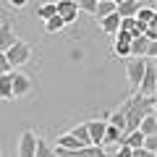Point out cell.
I'll return each instance as SVG.
<instances>
[{
	"mask_svg": "<svg viewBox=\"0 0 157 157\" xmlns=\"http://www.w3.org/2000/svg\"><path fill=\"white\" fill-rule=\"evenodd\" d=\"M37 16L42 18V21H47V18L55 16V3H42V6L37 8Z\"/></svg>",
	"mask_w": 157,
	"mask_h": 157,
	"instance_id": "23",
	"label": "cell"
},
{
	"mask_svg": "<svg viewBox=\"0 0 157 157\" xmlns=\"http://www.w3.org/2000/svg\"><path fill=\"white\" fill-rule=\"evenodd\" d=\"M97 21H100V29H102V32H107V34H115L118 26H121V16H118V13H110V16L97 18Z\"/></svg>",
	"mask_w": 157,
	"mask_h": 157,
	"instance_id": "13",
	"label": "cell"
},
{
	"mask_svg": "<svg viewBox=\"0 0 157 157\" xmlns=\"http://www.w3.org/2000/svg\"><path fill=\"white\" fill-rule=\"evenodd\" d=\"M97 3H102V0H97Z\"/></svg>",
	"mask_w": 157,
	"mask_h": 157,
	"instance_id": "33",
	"label": "cell"
},
{
	"mask_svg": "<svg viewBox=\"0 0 157 157\" xmlns=\"http://www.w3.org/2000/svg\"><path fill=\"white\" fill-rule=\"evenodd\" d=\"M115 157H131V147H126V144H118Z\"/></svg>",
	"mask_w": 157,
	"mask_h": 157,
	"instance_id": "28",
	"label": "cell"
},
{
	"mask_svg": "<svg viewBox=\"0 0 157 157\" xmlns=\"http://www.w3.org/2000/svg\"><path fill=\"white\" fill-rule=\"evenodd\" d=\"M139 0H123V3H118L115 6V13L121 18H126V16H136V11H139Z\"/></svg>",
	"mask_w": 157,
	"mask_h": 157,
	"instance_id": "11",
	"label": "cell"
},
{
	"mask_svg": "<svg viewBox=\"0 0 157 157\" xmlns=\"http://www.w3.org/2000/svg\"><path fill=\"white\" fill-rule=\"evenodd\" d=\"M141 34H144L147 39H157V32H155V24H144V32H141Z\"/></svg>",
	"mask_w": 157,
	"mask_h": 157,
	"instance_id": "26",
	"label": "cell"
},
{
	"mask_svg": "<svg viewBox=\"0 0 157 157\" xmlns=\"http://www.w3.org/2000/svg\"><path fill=\"white\" fill-rule=\"evenodd\" d=\"M131 157H155V152L144 149V147H139V149H131Z\"/></svg>",
	"mask_w": 157,
	"mask_h": 157,
	"instance_id": "27",
	"label": "cell"
},
{
	"mask_svg": "<svg viewBox=\"0 0 157 157\" xmlns=\"http://www.w3.org/2000/svg\"><path fill=\"white\" fill-rule=\"evenodd\" d=\"M105 128H107V121H86V131H89L92 144L102 147V141H105Z\"/></svg>",
	"mask_w": 157,
	"mask_h": 157,
	"instance_id": "9",
	"label": "cell"
},
{
	"mask_svg": "<svg viewBox=\"0 0 157 157\" xmlns=\"http://www.w3.org/2000/svg\"><path fill=\"white\" fill-rule=\"evenodd\" d=\"M58 147H60V149H78V139H73L71 134H63V136H58Z\"/></svg>",
	"mask_w": 157,
	"mask_h": 157,
	"instance_id": "21",
	"label": "cell"
},
{
	"mask_svg": "<svg viewBox=\"0 0 157 157\" xmlns=\"http://www.w3.org/2000/svg\"><path fill=\"white\" fill-rule=\"evenodd\" d=\"M121 139H123V131H118L115 126L107 123V128H105V141H102V144H121Z\"/></svg>",
	"mask_w": 157,
	"mask_h": 157,
	"instance_id": "17",
	"label": "cell"
},
{
	"mask_svg": "<svg viewBox=\"0 0 157 157\" xmlns=\"http://www.w3.org/2000/svg\"><path fill=\"white\" fill-rule=\"evenodd\" d=\"M18 42V34L13 32V26L8 21H3L0 24V52H6L8 47H13Z\"/></svg>",
	"mask_w": 157,
	"mask_h": 157,
	"instance_id": "10",
	"label": "cell"
},
{
	"mask_svg": "<svg viewBox=\"0 0 157 157\" xmlns=\"http://www.w3.org/2000/svg\"><path fill=\"white\" fill-rule=\"evenodd\" d=\"M155 16H157V13H155V8H139L134 18H136L139 24H155Z\"/></svg>",
	"mask_w": 157,
	"mask_h": 157,
	"instance_id": "19",
	"label": "cell"
},
{
	"mask_svg": "<svg viewBox=\"0 0 157 157\" xmlns=\"http://www.w3.org/2000/svg\"><path fill=\"white\" fill-rule=\"evenodd\" d=\"M34 157H55V147L45 139V136H37V147H34Z\"/></svg>",
	"mask_w": 157,
	"mask_h": 157,
	"instance_id": "12",
	"label": "cell"
},
{
	"mask_svg": "<svg viewBox=\"0 0 157 157\" xmlns=\"http://www.w3.org/2000/svg\"><path fill=\"white\" fill-rule=\"evenodd\" d=\"M34 147H37V134L26 128L18 139V157H34Z\"/></svg>",
	"mask_w": 157,
	"mask_h": 157,
	"instance_id": "8",
	"label": "cell"
},
{
	"mask_svg": "<svg viewBox=\"0 0 157 157\" xmlns=\"http://www.w3.org/2000/svg\"><path fill=\"white\" fill-rule=\"evenodd\" d=\"M113 3H115V6H118V3H123V0H113Z\"/></svg>",
	"mask_w": 157,
	"mask_h": 157,
	"instance_id": "31",
	"label": "cell"
},
{
	"mask_svg": "<svg viewBox=\"0 0 157 157\" xmlns=\"http://www.w3.org/2000/svg\"><path fill=\"white\" fill-rule=\"evenodd\" d=\"M155 89H157V68H155V60L147 58V68H144V76H141L136 92L144 97H155Z\"/></svg>",
	"mask_w": 157,
	"mask_h": 157,
	"instance_id": "3",
	"label": "cell"
},
{
	"mask_svg": "<svg viewBox=\"0 0 157 157\" xmlns=\"http://www.w3.org/2000/svg\"><path fill=\"white\" fill-rule=\"evenodd\" d=\"M63 26H66V24H63V18L58 16H52V18H47L45 21V29H47V34H58V32H63Z\"/></svg>",
	"mask_w": 157,
	"mask_h": 157,
	"instance_id": "20",
	"label": "cell"
},
{
	"mask_svg": "<svg viewBox=\"0 0 157 157\" xmlns=\"http://www.w3.org/2000/svg\"><path fill=\"white\" fill-rule=\"evenodd\" d=\"M0 100H13V94H11V71L0 73Z\"/></svg>",
	"mask_w": 157,
	"mask_h": 157,
	"instance_id": "16",
	"label": "cell"
},
{
	"mask_svg": "<svg viewBox=\"0 0 157 157\" xmlns=\"http://www.w3.org/2000/svg\"><path fill=\"white\" fill-rule=\"evenodd\" d=\"M144 149H149V152H157V136H144Z\"/></svg>",
	"mask_w": 157,
	"mask_h": 157,
	"instance_id": "25",
	"label": "cell"
},
{
	"mask_svg": "<svg viewBox=\"0 0 157 157\" xmlns=\"http://www.w3.org/2000/svg\"><path fill=\"white\" fill-rule=\"evenodd\" d=\"M11 71V66H8V58H6V52H0V73H8Z\"/></svg>",
	"mask_w": 157,
	"mask_h": 157,
	"instance_id": "29",
	"label": "cell"
},
{
	"mask_svg": "<svg viewBox=\"0 0 157 157\" xmlns=\"http://www.w3.org/2000/svg\"><path fill=\"white\" fill-rule=\"evenodd\" d=\"M68 134L73 136V139H78V144L81 147H89L92 141H89V131H86V123H78V126H73Z\"/></svg>",
	"mask_w": 157,
	"mask_h": 157,
	"instance_id": "15",
	"label": "cell"
},
{
	"mask_svg": "<svg viewBox=\"0 0 157 157\" xmlns=\"http://www.w3.org/2000/svg\"><path fill=\"white\" fill-rule=\"evenodd\" d=\"M6 58H8L11 71H16V68H21V66H26V63H29V58H32V47H29L26 42L18 39L13 47H8V50H6Z\"/></svg>",
	"mask_w": 157,
	"mask_h": 157,
	"instance_id": "2",
	"label": "cell"
},
{
	"mask_svg": "<svg viewBox=\"0 0 157 157\" xmlns=\"http://www.w3.org/2000/svg\"><path fill=\"white\" fill-rule=\"evenodd\" d=\"M139 131L144 136H155L157 134V118H155V113H149V115H144L139 121Z\"/></svg>",
	"mask_w": 157,
	"mask_h": 157,
	"instance_id": "14",
	"label": "cell"
},
{
	"mask_svg": "<svg viewBox=\"0 0 157 157\" xmlns=\"http://www.w3.org/2000/svg\"><path fill=\"white\" fill-rule=\"evenodd\" d=\"M55 13L63 18V24H73V21L78 18L76 0H58V3H55Z\"/></svg>",
	"mask_w": 157,
	"mask_h": 157,
	"instance_id": "7",
	"label": "cell"
},
{
	"mask_svg": "<svg viewBox=\"0 0 157 157\" xmlns=\"http://www.w3.org/2000/svg\"><path fill=\"white\" fill-rule=\"evenodd\" d=\"M144 68H147V58H131L128 63H126V78H128L131 89L136 92V86H139L141 76H144Z\"/></svg>",
	"mask_w": 157,
	"mask_h": 157,
	"instance_id": "4",
	"label": "cell"
},
{
	"mask_svg": "<svg viewBox=\"0 0 157 157\" xmlns=\"http://www.w3.org/2000/svg\"><path fill=\"white\" fill-rule=\"evenodd\" d=\"M155 107H157L155 97H144V94H139V92H134L123 105L118 107V110L123 113V118H126V131H123V134L136 131V128H139V121L144 115H149V113H155Z\"/></svg>",
	"mask_w": 157,
	"mask_h": 157,
	"instance_id": "1",
	"label": "cell"
},
{
	"mask_svg": "<svg viewBox=\"0 0 157 157\" xmlns=\"http://www.w3.org/2000/svg\"><path fill=\"white\" fill-rule=\"evenodd\" d=\"M55 157H107V155L102 147L89 144V147H78V149H60V147H55Z\"/></svg>",
	"mask_w": 157,
	"mask_h": 157,
	"instance_id": "6",
	"label": "cell"
},
{
	"mask_svg": "<svg viewBox=\"0 0 157 157\" xmlns=\"http://www.w3.org/2000/svg\"><path fill=\"white\" fill-rule=\"evenodd\" d=\"M110 13H115V3H113V0H102V3H97V8H94V16L97 18H105V16H110Z\"/></svg>",
	"mask_w": 157,
	"mask_h": 157,
	"instance_id": "18",
	"label": "cell"
},
{
	"mask_svg": "<svg viewBox=\"0 0 157 157\" xmlns=\"http://www.w3.org/2000/svg\"><path fill=\"white\" fill-rule=\"evenodd\" d=\"M76 6H78V11L94 13V8H97V0H76Z\"/></svg>",
	"mask_w": 157,
	"mask_h": 157,
	"instance_id": "24",
	"label": "cell"
},
{
	"mask_svg": "<svg viewBox=\"0 0 157 157\" xmlns=\"http://www.w3.org/2000/svg\"><path fill=\"white\" fill-rule=\"evenodd\" d=\"M0 157H3V149H0Z\"/></svg>",
	"mask_w": 157,
	"mask_h": 157,
	"instance_id": "32",
	"label": "cell"
},
{
	"mask_svg": "<svg viewBox=\"0 0 157 157\" xmlns=\"http://www.w3.org/2000/svg\"><path fill=\"white\" fill-rule=\"evenodd\" d=\"M26 3H29V0H8V6H11V8H24Z\"/></svg>",
	"mask_w": 157,
	"mask_h": 157,
	"instance_id": "30",
	"label": "cell"
},
{
	"mask_svg": "<svg viewBox=\"0 0 157 157\" xmlns=\"http://www.w3.org/2000/svg\"><path fill=\"white\" fill-rule=\"evenodd\" d=\"M32 92V78L26 73H18V71H11V94L13 100H21Z\"/></svg>",
	"mask_w": 157,
	"mask_h": 157,
	"instance_id": "5",
	"label": "cell"
},
{
	"mask_svg": "<svg viewBox=\"0 0 157 157\" xmlns=\"http://www.w3.org/2000/svg\"><path fill=\"white\" fill-rule=\"evenodd\" d=\"M107 123L115 126L118 131H126V118H123V113H121V110H113L110 118H107Z\"/></svg>",
	"mask_w": 157,
	"mask_h": 157,
	"instance_id": "22",
	"label": "cell"
}]
</instances>
